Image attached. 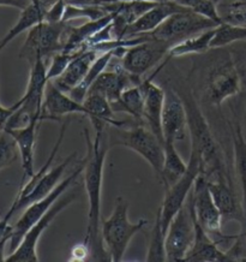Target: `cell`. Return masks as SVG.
I'll use <instances>...</instances> for the list:
<instances>
[{
	"instance_id": "obj_1",
	"label": "cell",
	"mask_w": 246,
	"mask_h": 262,
	"mask_svg": "<svg viewBox=\"0 0 246 262\" xmlns=\"http://www.w3.org/2000/svg\"><path fill=\"white\" fill-rule=\"evenodd\" d=\"M105 133H95L94 141L90 139L88 130L84 129L86 141V155L84 158L85 191L88 195V227L84 243L89 247L90 254L96 261L108 260V254L103 246L101 237V190L105 160L108 146L105 143ZM109 261V260H108Z\"/></svg>"
},
{
	"instance_id": "obj_2",
	"label": "cell",
	"mask_w": 246,
	"mask_h": 262,
	"mask_svg": "<svg viewBox=\"0 0 246 262\" xmlns=\"http://www.w3.org/2000/svg\"><path fill=\"white\" fill-rule=\"evenodd\" d=\"M182 99L185 103L186 115H188L189 131L191 135V150L196 151L200 157L203 173L208 179L228 182L220 148L213 137L209 124L204 118L199 106L197 105L192 95H184Z\"/></svg>"
},
{
	"instance_id": "obj_3",
	"label": "cell",
	"mask_w": 246,
	"mask_h": 262,
	"mask_svg": "<svg viewBox=\"0 0 246 262\" xmlns=\"http://www.w3.org/2000/svg\"><path fill=\"white\" fill-rule=\"evenodd\" d=\"M147 224V219L131 223L129 219V202L123 196H118L114 202L112 214L101 223L102 242L109 256V261H123L131 239Z\"/></svg>"
},
{
	"instance_id": "obj_4",
	"label": "cell",
	"mask_w": 246,
	"mask_h": 262,
	"mask_svg": "<svg viewBox=\"0 0 246 262\" xmlns=\"http://www.w3.org/2000/svg\"><path fill=\"white\" fill-rule=\"evenodd\" d=\"M47 83L46 63L42 58H39L34 61L32 68H30L26 93L18 100L19 107L6 123L4 130L26 126L34 119H39L40 122H42L41 115H42L44 92H46Z\"/></svg>"
},
{
	"instance_id": "obj_5",
	"label": "cell",
	"mask_w": 246,
	"mask_h": 262,
	"mask_svg": "<svg viewBox=\"0 0 246 262\" xmlns=\"http://www.w3.org/2000/svg\"><path fill=\"white\" fill-rule=\"evenodd\" d=\"M110 127L116 133L114 136H116L117 146H124L136 151L138 155H141L150 165L155 173L160 177L165 160L164 142L144 124L138 123L136 125L130 127Z\"/></svg>"
},
{
	"instance_id": "obj_6",
	"label": "cell",
	"mask_w": 246,
	"mask_h": 262,
	"mask_svg": "<svg viewBox=\"0 0 246 262\" xmlns=\"http://www.w3.org/2000/svg\"><path fill=\"white\" fill-rule=\"evenodd\" d=\"M193 238H195V211H193L192 195L190 194L185 205L172 219L166 232V261H184L192 246Z\"/></svg>"
},
{
	"instance_id": "obj_7",
	"label": "cell",
	"mask_w": 246,
	"mask_h": 262,
	"mask_svg": "<svg viewBox=\"0 0 246 262\" xmlns=\"http://www.w3.org/2000/svg\"><path fill=\"white\" fill-rule=\"evenodd\" d=\"M66 23H50L42 20L28 32L27 39L20 48L19 57L32 65L39 58L51 56L64 50Z\"/></svg>"
},
{
	"instance_id": "obj_8",
	"label": "cell",
	"mask_w": 246,
	"mask_h": 262,
	"mask_svg": "<svg viewBox=\"0 0 246 262\" xmlns=\"http://www.w3.org/2000/svg\"><path fill=\"white\" fill-rule=\"evenodd\" d=\"M203 173V166L200 157L196 151L191 150L190 160L188 163V170L172 185L165 188V196L160 209L161 225L164 232H167V229L182 207L186 203L189 195L191 194L193 185L197 177Z\"/></svg>"
},
{
	"instance_id": "obj_9",
	"label": "cell",
	"mask_w": 246,
	"mask_h": 262,
	"mask_svg": "<svg viewBox=\"0 0 246 262\" xmlns=\"http://www.w3.org/2000/svg\"><path fill=\"white\" fill-rule=\"evenodd\" d=\"M217 26L219 24L207 17L190 11V10H183L169 16L160 27H158L149 35L156 40L164 41L169 46H173L190 36L206 32L208 29H213Z\"/></svg>"
},
{
	"instance_id": "obj_10",
	"label": "cell",
	"mask_w": 246,
	"mask_h": 262,
	"mask_svg": "<svg viewBox=\"0 0 246 262\" xmlns=\"http://www.w3.org/2000/svg\"><path fill=\"white\" fill-rule=\"evenodd\" d=\"M83 168H84V159L79 163L78 166L76 167V170L72 172L70 176H68L66 178H64L63 181L59 183L51 194H48L47 196H44L43 199H41L39 201L34 202L30 206L27 207L22 216L17 220L16 224L12 225V236L9 242L10 253H12V251L19 246L20 241H22L24 234L27 233V231L29 230L34 224L39 222V220L50 211L51 207L57 202V200L60 199V196L64 194V191L66 190L69 187H71V184L75 182V179H77L78 176L83 172Z\"/></svg>"
},
{
	"instance_id": "obj_11",
	"label": "cell",
	"mask_w": 246,
	"mask_h": 262,
	"mask_svg": "<svg viewBox=\"0 0 246 262\" xmlns=\"http://www.w3.org/2000/svg\"><path fill=\"white\" fill-rule=\"evenodd\" d=\"M241 76L231 54L222 57L208 72L206 96L215 106H221L241 89Z\"/></svg>"
},
{
	"instance_id": "obj_12",
	"label": "cell",
	"mask_w": 246,
	"mask_h": 262,
	"mask_svg": "<svg viewBox=\"0 0 246 262\" xmlns=\"http://www.w3.org/2000/svg\"><path fill=\"white\" fill-rule=\"evenodd\" d=\"M191 195L193 211H195L196 220L199 225L211 236L216 237L219 244L225 242V241L234 239L237 234L230 236V234H225L221 231V226L223 223L222 214H221L217 206L215 205L209 187H208V178L204 173H200L197 177Z\"/></svg>"
},
{
	"instance_id": "obj_13",
	"label": "cell",
	"mask_w": 246,
	"mask_h": 262,
	"mask_svg": "<svg viewBox=\"0 0 246 262\" xmlns=\"http://www.w3.org/2000/svg\"><path fill=\"white\" fill-rule=\"evenodd\" d=\"M76 200L75 194H70L68 196H63L58 202H55L53 206L51 207L50 211L41 218L39 222L34 224L24 237L20 241L19 246L16 248L12 253H10L8 257L5 258L6 262H37L39 261V256H37V243L41 238V234L46 231L52 222L57 218L59 213L70 206L72 202Z\"/></svg>"
},
{
	"instance_id": "obj_14",
	"label": "cell",
	"mask_w": 246,
	"mask_h": 262,
	"mask_svg": "<svg viewBox=\"0 0 246 262\" xmlns=\"http://www.w3.org/2000/svg\"><path fill=\"white\" fill-rule=\"evenodd\" d=\"M169 48L168 43L149 35L143 42L127 48L121 58V65L138 82H142V76L154 68L168 53Z\"/></svg>"
},
{
	"instance_id": "obj_15",
	"label": "cell",
	"mask_w": 246,
	"mask_h": 262,
	"mask_svg": "<svg viewBox=\"0 0 246 262\" xmlns=\"http://www.w3.org/2000/svg\"><path fill=\"white\" fill-rule=\"evenodd\" d=\"M169 57L156 70L152 72L150 77L143 80L140 83V87L144 95V106H143V124L149 127L152 133L164 141V134H162V111H164L166 91L160 85L154 83L152 80L159 74V71L165 67Z\"/></svg>"
},
{
	"instance_id": "obj_16",
	"label": "cell",
	"mask_w": 246,
	"mask_h": 262,
	"mask_svg": "<svg viewBox=\"0 0 246 262\" xmlns=\"http://www.w3.org/2000/svg\"><path fill=\"white\" fill-rule=\"evenodd\" d=\"M189 129L188 115L182 96L172 89L166 91L164 111H162V134L165 142L176 143L183 141Z\"/></svg>"
},
{
	"instance_id": "obj_17",
	"label": "cell",
	"mask_w": 246,
	"mask_h": 262,
	"mask_svg": "<svg viewBox=\"0 0 246 262\" xmlns=\"http://www.w3.org/2000/svg\"><path fill=\"white\" fill-rule=\"evenodd\" d=\"M74 113H78V115L86 117L89 116L88 110L83 105V102H78L70 94L60 91L53 82L48 81L46 92H44L41 120H57L63 118L65 116L74 115Z\"/></svg>"
},
{
	"instance_id": "obj_18",
	"label": "cell",
	"mask_w": 246,
	"mask_h": 262,
	"mask_svg": "<svg viewBox=\"0 0 246 262\" xmlns=\"http://www.w3.org/2000/svg\"><path fill=\"white\" fill-rule=\"evenodd\" d=\"M74 157L75 154L70 155V157L66 158V160H64L63 163L59 164L58 166L51 168L46 174L42 176V177L39 179V182L34 185V188L30 190L29 194H27L26 196H23V198L20 199H16L15 202L12 203L11 208H10L9 212L6 213V218L11 219V216L15 214L16 212L26 209L27 207L32 205V203L39 201V200L43 199L44 196L51 194V192L54 190V188L60 183V179L63 177L65 168L69 166V164L71 163Z\"/></svg>"
},
{
	"instance_id": "obj_19",
	"label": "cell",
	"mask_w": 246,
	"mask_h": 262,
	"mask_svg": "<svg viewBox=\"0 0 246 262\" xmlns=\"http://www.w3.org/2000/svg\"><path fill=\"white\" fill-rule=\"evenodd\" d=\"M208 187H209L215 205L222 214L223 222L235 220L241 224V229H245L246 222L242 205L241 202H239L237 195L228 182L208 179Z\"/></svg>"
},
{
	"instance_id": "obj_20",
	"label": "cell",
	"mask_w": 246,
	"mask_h": 262,
	"mask_svg": "<svg viewBox=\"0 0 246 262\" xmlns=\"http://www.w3.org/2000/svg\"><path fill=\"white\" fill-rule=\"evenodd\" d=\"M183 10L188 9L182 8V6L175 4L172 0H165V2L158 3L154 8L148 10L144 15H142L140 18L127 27L125 34H124V39L144 35V34H150L158 27H160L169 16L175 12L183 11Z\"/></svg>"
},
{
	"instance_id": "obj_21",
	"label": "cell",
	"mask_w": 246,
	"mask_h": 262,
	"mask_svg": "<svg viewBox=\"0 0 246 262\" xmlns=\"http://www.w3.org/2000/svg\"><path fill=\"white\" fill-rule=\"evenodd\" d=\"M185 262H230L227 251H223L219 247L216 239L211 238V234L208 233L199 225L195 216V238L189 253L186 254Z\"/></svg>"
},
{
	"instance_id": "obj_22",
	"label": "cell",
	"mask_w": 246,
	"mask_h": 262,
	"mask_svg": "<svg viewBox=\"0 0 246 262\" xmlns=\"http://www.w3.org/2000/svg\"><path fill=\"white\" fill-rule=\"evenodd\" d=\"M138 82L133 76L125 71L121 65L114 70H105L96 78V81L90 87L89 92H96L102 94L110 102V105L120 99L123 92L131 85H137Z\"/></svg>"
},
{
	"instance_id": "obj_23",
	"label": "cell",
	"mask_w": 246,
	"mask_h": 262,
	"mask_svg": "<svg viewBox=\"0 0 246 262\" xmlns=\"http://www.w3.org/2000/svg\"><path fill=\"white\" fill-rule=\"evenodd\" d=\"M39 124V119H34L29 124H27L26 126L4 130L15 140L17 147H18L24 172V179L32 178L35 173V168H34V148H35L36 131Z\"/></svg>"
},
{
	"instance_id": "obj_24",
	"label": "cell",
	"mask_w": 246,
	"mask_h": 262,
	"mask_svg": "<svg viewBox=\"0 0 246 262\" xmlns=\"http://www.w3.org/2000/svg\"><path fill=\"white\" fill-rule=\"evenodd\" d=\"M99 52L93 50V48L79 52L77 56L71 60V63L69 64L66 70L52 82H53L60 91H63L65 93H70L72 89L77 87V85L83 81L86 72L89 71L90 67L94 63L96 58L99 57Z\"/></svg>"
},
{
	"instance_id": "obj_25",
	"label": "cell",
	"mask_w": 246,
	"mask_h": 262,
	"mask_svg": "<svg viewBox=\"0 0 246 262\" xmlns=\"http://www.w3.org/2000/svg\"><path fill=\"white\" fill-rule=\"evenodd\" d=\"M47 5H36L34 3H30L26 9L20 11V15L17 19V22L11 27V29L5 34V36L0 40V52L8 46L13 39L24 32H29L33 27L36 24L44 20V16H46Z\"/></svg>"
},
{
	"instance_id": "obj_26",
	"label": "cell",
	"mask_w": 246,
	"mask_h": 262,
	"mask_svg": "<svg viewBox=\"0 0 246 262\" xmlns=\"http://www.w3.org/2000/svg\"><path fill=\"white\" fill-rule=\"evenodd\" d=\"M232 140H233L234 151V166L237 171L239 182H240L242 200L241 205L244 209L245 222H246V139L240 124H235L232 126ZM246 229V225H245ZM241 229V230H245Z\"/></svg>"
},
{
	"instance_id": "obj_27",
	"label": "cell",
	"mask_w": 246,
	"mask_h": 262,
	"mask_svg": "<svg viewBox=\"0 0 246 262\" xmlns=\"http://www.w3.org/2000/svg\"><path fill=\"white\" fill-rule=\"evenodd\" d=\"M165 160L160 178L164 187H169L175 183L188 170V164L184 161L182 155L176 150L175 143L164 142Z\"/></svg>"
},
{
	"instance_id": "obj_28",
	"label": "cell",
	"mask_w": 246,
	"mask_h": 262,
	"mask_svg": "<svg viewBox=\"0 0 246 262\" xmlns=\"http://www.w3.org/2000/svg\"><path fill=\"white\" fill-rule=\"evenodd\" d=\"M215 30H216V27L213 29H208L206 32L196 34V35L190 36L188 39L173 45L168 50L167 56L169 58H176L188 56V54L204 53L208 50H211L210 43L215 35Z\"/></svg>"
},
{
	"instance_id": "obj_29",
	"label": "cell",
	"mask_w": 246,
	"mask_h": 262,
	"mask_svg": "<svg viewBox=\"0 0 246 262\" xmlns=\"http://www.w3.org/2000/svg\"><path fill=\"white\" fill-rule=\"evenodd\" d=\"M114 58V51H107L102 52V53L99 54V57L96 58L94 63H93L92 67H90L89 71L86 72L85 77L83 78V81L79 83L77 87L72 89L70 94L75 100H77L78 102L84 101L86 94H88L90 87H92L93 83L96 81V78L99 77L100 75L102 74L103 71L108 68L110 61Z\"/></svg>"
},
{
	"instance_id": "obj_30",
	"label": "cell",
	"mask_w": 246,
	"mask_h": 262,
	"mask_svg": "<svg viewBox=\"0 0 246 262\" xmlns=\"http://www.w3.org/2000/svg\"><path fill=\"white\" fill-rule=\"evenodd\" d=\"M144 95L140 84L131 85L123 92L120 99L112 103L114 112H125L138 123H143Z\"/></svg>"
},
{
	"instance_id": "obj_31",
	"label": "cell",
	"mask_w": 246,
	"mask_h": 262,
	"mask_svg": "<svg viewBox=\"0 0 246 262\" xmlns=\"http://www.w3.org/2000/svg\"><path fill=\"white\" fill-rule=\"evenodd\" d=\"M246 40L245 27L234 26L226 22H222L216 27L215 35L211 40L210 48H222L228 45L238 42V41Z\"/></svg>"
},
{
	"instance_id": "obj_32",
	"label": "cell",
	"mask_w": 246,
	"mask_h": 262,
	"mask_svg": "<svg viewBox=\"0 0 246 262\" xmlns=\"http://www.w3.org/2000/svg\"><path fill=\"white\" fill-rule=\"evenodd\" d=\"M109 13L105 5H94V4H74V3H68L66 9H65L63 22L68 23L70 20L85 18L88 20L99 19L101 17Z\"/></svg>"
},
{
	"instance_id": "obj_33",
	"label": "cell",
	"mask_w": 246,
	"mask_h": 262,
	"mask_svg": "<svg viewBox=\"0 0 246 262\" xmlns=\"http://www.w3.org/2000/svg\"><path fill=\"white\" fill-rule=\"evenodd\" d=\"M165 237L166 233L162 230L160 209L156 213L154 227L151 230L150 241H149L147 260L148 262H164L166 261V249H165Z\"/></svg>"
},
{
	"instance_id": "obj_34",
	"label": "cell",
	"mask_w": 246,
	"mask_h": 262,
	"mask_svg": "<svg viewBox=\"0 0 246 262\" xmlns=\"http://www.w3.org/2000/svg\"><path fill=\"white\" fill-rule=\"evenodd\" d=\"M175 4H178L184 9H188L198 15H202L209 18L217 24L222 23L217 4L213 0H172Z\"/></svg>"
},
{
	"instance_id": "obj_35",
	"label": "cell",
	"mask_w": 246,
	"mask_h": 262,
	"mask_svg": "<svg viewBox=\"0 0 246 262\" xmlns=\"http://www.w3.org/2000/svg\"><path fill=\"white\" fill-rule=\"evenodd\" d=\"M19 150L15 140L6 131L0 133V170L9 167L18 158Z\"/></svg>"
},
{
	"instance_id": "obj_36",
	"label": "cell",
	"mask_w": 246,
	"mask_h": 262,
	"mask_svg": "<svg viewBox=\"0 0 246 262\" xmlns=\"http://www.w3.org/2000/svg\"><path fill=\"white\" fill-rule=\"evenodd\" d=\"M220 16L222 22L246 28V0H233L232 4L225 6Z\"/></svg>"
},
{
	"instance_id": "obj_37",
	"label": "cell",
	"mask_w": 246,
	"mask_h": 262,
	"mask_svg": "<svg viewBox=\"0 0 246 262\" xmlns=\"http://www.w3.org/2000/svg\"><path fill=\"white\" fill-rule=\"evenodd\" d=\"M77 54L69 53V52H64V51L54 53V56L52 57L50 67L47 68V80L53 81L55 78H58L59 76L66 70L69 64L71 63V60L74 59Z\"/></svg>"
},
{
	"instance_id": "obj_38",
	"label": "cell",
	"mask_w": 246,
	"mask_h": 262,
	"mask_svg": "<svg viewBox=\"0 0 246 262\" xmlns=\"http://www.w3.org/2000/svg\"><path fill=\"white\" fill-rule=\"evenodd\" d=\"M66 5H68L66 0H54V2L47 8L44 20L50 23L63 22Z\"/></svg>"
},
{
	"instance_id": "obj_39",
	"label": "cell",
	"mask_w": 246,
	"mask_h": 262,
	"mask_svg": "<svg viewBox=\"0 0 246 262\" xmlns=\"http://www.w3.org/2000/svg\"><path fill=\"white\" fill-rule=\"evenodd\" d=\"M19 107V102L17 101L13 103L10 107H4V106L0 103V131L4 130L6 123L9 122V119L11 118V116L17 111V108Z\"/></svg>"
},
{
	"instance_id": "obj_40",
	"label": "cell",
	"mask_w": 246,
	"mask_h": 262,
	"mask_svg": "<svg viewBox=\"0 0 246 262\" xmlns=\"http://www.w3.org/2000/svg\"><path fill=\"white\" fill-rule=\"evenodd\" d=\"M90 254V249L86 244L83 242L82 244H78V246H75L74 249L71 251L72 258L71 260L74 261H81L86 258V256Z\"/></svg>"
},
{
	"instance_id": "obj_41",
	"label": "cell",
	"mask_w": 246,
	"mask_h": 262,
	"mask_svg": "<svg viewBox=\"0 0 246 262\" xmlns=\"http://www.w3.org/2000/svg\"><path fill=\"white\" fill-rule=\"evenodd\" d=\"M32 3V0H0V6L6 8H15L22 11Z\"/></svg>"
},
{
	"instance_id": "obj_42",
	"label": "cell",
	"mask_w": 246,
	"mask_h": 262,
	"mask_svg": "<svg viewBox=\"0 0 246 262\" xmlns=\"http://www.w3.org/2000/svg\"><path fill=\"white\" fill-rule=\"evenodd\" d=\"M11 236L12 233H8V234H4L3 237H0V262L5 261V256H4V251H5V246L6 243L10 242V239H11Z\"/></svg>"
},
{
	"instance_id": "obj_43",
	"label": "cell",
	"mask_w": 246,
	"mask_h": 262,
	"mask_svg": "<svg viewBox=\"0 0 246 262\" xmlns=\"http://www.w3.org/2000/svg\"><path fill=\"white\" fill-rule=\"evenodd\" d=\"M125 2H144V0H95L94 5H105V4H116V3ZM148 2H165V0H148Z\"/></svg>"
},
{
	"instance_id": "obj_44",
	"label": "cell",
	"mask_w": 246,
	"mask_h": 262,
	"mask_svg": "<svg viewBox=\"0 0 246 262\" xmlns=\"http://www.w3.org/2000/svg\"><path fill=\"white\" fill-rule=\"evenodd\" d=\"M239 70V69H238ZM239 72H240V76H241V81H242V83H245L246 84V67L245 68H242L241 70H239Z\"/></svg>"
},
{
	"instance_id": "obj_45",
	"label": "cell",
	"mask_w": 246,
	"mask_h": 262,
	"mask_svg": "<svg viewBox=\"0 0 246 262\" xmlns=\"http://www.w3.org/2000/svg\"><path fill=\"white\" fill-rule=\"evenodd\" d=\"M32 3H34V4H36V5H43L44 4L43 0H32ZM44 5H46V4H44Z\"/></svg>"
},
{
	"instance_id": "obj_46",
	"label": "cell",
	"mask_w": 246,
	"mask_h": 262,
	"mask_svg": "<svg viewBox=\"0 0 246 262\" xmlns=\"http://www.w3.org/2000/svg\"><path fill=\"white\" fill-rule=\"evenodd\" d=\"M95 0H86L85 2V4H93V3H94Z\"/></svg>"
},
{
	"instance_id": "obj_47",
	"label": "cell",
	"mask_w": 246,
	"mask_h": 262,
	"mask_svg": "<svg viewBox=\"0 0 246 262\" xmlns=\"http://www.w3.org/2000/svg\"><path fill=\"white\" fill-rule=\"evenodd\" d=\"M213 2H214V3H216V4H217V3H220L221 0H213Z\"/></svg>"
},
{
	"instance_id": "obj_48",
	"label": "cell",
	"mask_w": 246,
	"mask_h": 262,
	"mask_svg": "<svg viewBox=\"0 0 246 262\" xmlns=\"http://www.w3.org/2000/svg\"><path fill=\"white\" fill-rule=\"evenodd\" d=\"M221 2H230V0H221Z\"/></svg>"
},
{
	"instance_id": "obj_49",
	"label": "cell",
	"mask_w": 246,
	"mask_h": 262,
	"mask_svg": "<svg viewBox=\"0 0 246 262\" xmlns=\"http://www.w3.org/2000/svg\"><path fill=\"white\" fill-rule=\"evenodd\" d=\"M245 230H246V229H245ZM245 230H242V231H245Z\"/></svg>"
},
{
	"instance_id": "obj_50",
	"label": "cell",
	"mask_w": 246,
	"mask_h": 262,
	"mask_svg": "<svg viewBox=\"0 0 246 262\" xmlns=\"http://www.w3.org/2000/svg\"><path fill=\"white\" fill-rule=\"evenodd\" d=\"M241 231H242V230H241ZM245 231H246V230H245Z\"/></svg>"
}]
</instances>
